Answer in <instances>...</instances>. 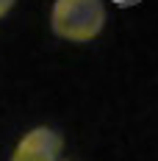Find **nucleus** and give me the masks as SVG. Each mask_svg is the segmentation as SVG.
<instances>
[{
  "instance_id": "nucleus-1",
  "label": "nucleus",
  "mask_w": 158,
  "mask_h": 161,
  "mask_svg": "<svg viewBox=\"0 0 158 161\" xmlns=\"http://www.w3.org/2000/svg\"><path fill=\"white\" fill-rule=\"evenodd\" d=\"M106 25L103 0H56L50 11V28L67 42H92Z\"/></svg>"
},
{
  "instance_id": "nucleus-2",
  "label": "nucleus",
  "mask_w": 158,
  "mask_h": 161,
  "mask_svg": "<svg viewBox=\"0 0 158 161\" xmlns=\"http://www.w3.org/2000/svg\"><path fill=\"white\" fill-rule=\"evenodd\" d=\"M61 150H64L61 133L56 128L39 125V128H31L17 142L8 161H58Z\"/></svg>"
},
{
  "instance_id": "nucleus-3",
  "label": "nucleus",
  "mask_w": 158,
  "mask_h": 161,
  "mask_svg": "<svg viewBox=\"0 0 158 161\" xmlns=\"http://www.w3.org/2000/svg\"><path fill=\"white\" fill-rule=\"evenodd\" d=\"M11 6H14V0H0V17H6L11 11Z\"/></svg>"
}]
</instances>
